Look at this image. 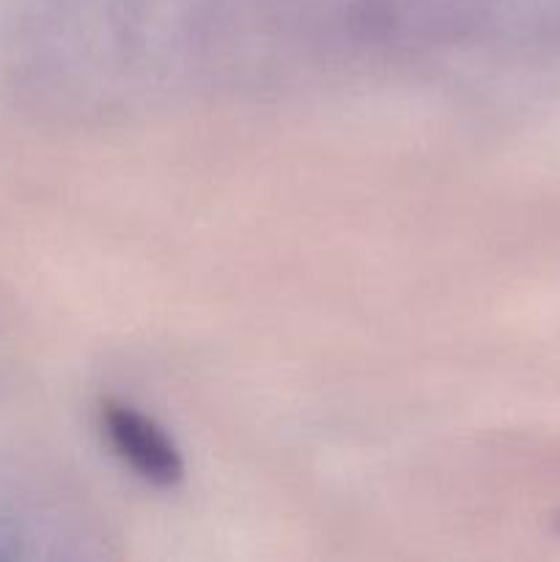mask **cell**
I'll use <instances>...</instances> for the list:
<instances>
[{
    "label": "cell",
    "mask_w": 560,
    "mask_h": 562,
    "mask_svg": "<svg viewBox=\"0 0 560 562\" xmlns=\"http://www.w3.org/2000/svg\"><path fill=\"white\" fill-rule=\"evenodd\" d=\"M99 428L113 453L152 486H173L184 475V461L173 439L135 406L124 401H102Z\"/></svg>",
    "instance_id": "1"
}]
</instances>
